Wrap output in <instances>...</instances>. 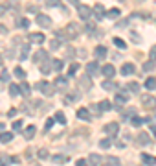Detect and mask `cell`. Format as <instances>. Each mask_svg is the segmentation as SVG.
<instances>
[{"label":"cell","mask_w":156,"mask_h":166,"mask_svg":"<svg viewBox=\"0 0 156 166\" xmlns=\"http://www.w3.org/2000/svg\"><path fill=\"white\" fill-rule=\"evenodd\" d=\"M151 131H153V135H154V139H156V126H151Z\"/></svg>","instance_id":"cell-58"},{"label":"cell","mask_w":156,"mask_h":166,"mask_svg":"<svg viewBox=\"0 0 156 166\" xmlns=\"http://www.w3.org/2000/svg\"><path fill=\"white\" fill-rule=\"evenodd\" d=\"M46 4H48V6H51V7H53V6H57V7H61V4H59V0H46Z\"/></svg>","instance_id":"cell-49"},{"label":"cell","mask_w":156,"mask_h":166,"mask_svg":"<svg viewBox=\"0 0 156 166\" xmlns=\"http://www.w3.org/2000/svg\"><path fill=\"white\" fill-rule=\"evenodd\" d=\"M66 81H68V78H63V76H59V78L55 79V83H57L59 87H64V85H66Z\"/></svg>","instance_id":"cell-42"},{"label":"cell","mask_w":156,"mask_h":166,"mask_svg":"<svg viewBox=\"0 0 156 166\" xmlns=\"http://www.w3.org/2000/svg\"><path fill=\"white\" fill-rule=\"evenodd\" d=\"M28 54H29V44H24V46H22V50H20V59H26V57H28Z\"/></svg>","instance_id":"cell-29"},{"label":"cell","mask_w":156,"mask_h":166,"mask_svg":"<svg viewBox=\"0 0 156 166\" xmlns=\"http://www.w3.org/2000/svg\"><path fill=\"white\" fill-rule=\"evenodd\" d=\"M94 55H96L99 61H103V59L107 57V48H105V46H96V50H94Z\"/></svg>","instance_id":"cell-11"},{"label":"cell","mask_w":156,"mask_h":166,"mask_svg":"<svg viewBox=\"0 0 156 166\" xmlns=\"http://www.w3.org/2000/svg\"><path fill=\"white\" fill-rule=\"evenodd\" d=\"M18 28H28L29 26V20L28 18H18V24H17Z\"/></svg>","instance_id":"cell-40"},{"label":"cell","mask_w":156,"mask_h":166,"mask_svg":"<svg viewBox=\"0 0 156 166\" xmlns=\"http://www.w3.org/2000/svg\"><path fill=\"white\" fill-rule=\"evenodd\" d=\"M9 94H11L13 98H17V96L20 94V87H17V85H9Z\"/></svg>","instance_id":"cell-27"},{"label":"cell","mask_w":156,"mask_h":166,"mask_svg":"<svg viewBox=\"0 0 156 166\" xmlns=\"http://www.w3.org/2000/svg\"><path fill=\"white\" fill-rule=\"evenodd\" d=\"M77 100H79V92H70V94H66L64 103H74V102H77Z\"/></svg>","instance_id":"cell-17"},{"label":"cell","mask_w":156,"mask_h":166,"mask_svg":"<svg viewBox=\"0 0 156 166\" xmlns=\"http://www.w3.org/2000/svg\"><path fill=\"white\" fill-rule=\"evenodd\" d=\"M131 39H132L134 44H140V43H142V39H140V35H138L136 31H131Z\"/></svg>","instance_id":"cell-36"},{"label":"cell","mask_w":156,"mask_h":166,"mask_svg":"<svg viewBox=\"0 0 156 166\" xmlns=\"http://www.w3.org/2000/svg\"><path fill=\"white\" fill-rule=\"evenodd\" d=\"M15 115H17V109H9V113H7V116H9V118H13Z\"/></svg>","instance_id":"cell-53"},{"label":"cell","mask_w":156,"mask_h":166,"mask_svg":"<svg viewBox=\"0 0 156 166\" xmlns=\"http://www.w3.org/2000/svg\"><path fill=\"white\" fill-rule=\"evenodd\" d=\"M11 140H13V133H9V131L0 133V142H2V144H7V142H11Z\"/></svg>","instance_id":"cell-15"},{"label":"cell","mask_w":156,"mask_h":166,"mask_svg":"<svg viewBox=\"0 0 156 166\" xmlns=\"http://www.w3.org/2000/svg\"><path fill=\"white\" fill-rule=\"evenodd\" d=\"M140 157H142V163H143V164H147V166H154L156 164V157L149 155V153H142Z\"/></svg>","instance_id":"cell-10"},{"label":"cell","mask_w":156,"mask_h":166,"mask_svg":"<svg viewBox=\"0 0 156 166\" xmlns=\"http://www.w3.org/2000/svg\"><path fill=\"white\" fill-rule=\"evenodd\" d=\"M94 13H96V17H97V18H101V17L105 15V7H103L101 4H97V6L94 7Z\"/></svg>","instance_id":"cell-21"},{"label":"cell","mask_w":156,"mask_h":166,"mask_svg":"<svg viewBox=\"0 0 156 166\" xmlns=\"http://www.w3.org/2000/svg\"><path fill=\"white\" fill-rule=\"evenodd\" d=\"M51 68H55V72L63 70V61H61V59H53V61H51Z\"/></svg>","instance_id":"cell-26"},{"label":"cell","mask_w":156,"mask_h":166,"mask_svg":"<svg viewBox=\"0 0 156 166\" xmlns=\"http://www.w3.org/2000/svg\"><path fill=\"white\" fill-rule=\"evenodd\" d=\"M15 76H17L18 79H22V78H24V70H22L20 67H17V68H15Z\"/></svg>","instance_id":"cell-44"},{"label":"cell","mask_w":156,"mask_h":166,"mask_svg":"<svg viewBox=\"0 0 156 166\" xmlns=\"http://www.w3.org/2000/svg\"><path fill=\"white\" fill-rule=\"evenodd\" d=\"M35 89H37V91H40L44 96H51V94L55 92L53 83H48V81H39V83L35 85Z\"/></svg>","instance_id":"cell-1"},{"label":"cell","mask_w":156,"mask_h":166,"mask_svg":"<svg viewBox=\"0 0 156 166\" xmlns=\"http://www.w3.org/2000/svg\"><path fill=\"white\" fill-rule=\"evenodd\" d=\"M112 146V140L110 139H103V140H99V148H103V150H108Z\"/></svg>","instance_id":"cell-28"},{"label":"cell","mask_w":156,"mask_h":166,"mask_svg":"<svg viewBox=\"0 0 156 166\" xmlns=\"http://www.w3.org/2000/svg\"><path fill=\"white\" fill-rule=\"evenodd\" d=\"M0 79H2V81H7V79H9V72H7L6 68L0 72Z\"/></svg>","instance_id":"cell-45"},{"label":"cell","mask_w":156,"mask_h":166,"mask_svg":"<svg viewBox=\"0 0 156 166\" xmlns=\"http://www.w3.org/2000/svg\"><path fill=\"white\" fill-rule=\"evenodd\" d=\"M136 72V67L132 65V63H125L123 67H121V74L123 76H131V74H134Z\"/></svg>","instance_id":"cell-9"},{"label":"cell","mask_w":156,"mask_h":166,"mask_svg":"<svg viewBox=\"0 0 156 166\" xmlns=\"http://www.w3.org/2000/svg\"><path fill=\"white\" fill-rule=\"evenodd\" d=\"M101 72H103V76H105L107 79H110V78L116 76V68H114V65H105V67H101Z\"/></svg>","instance_id":"cell-5"},{"label":"cell","mask_w":156,"mask_h":166,"mask_svg":"<svg viewBox=\"0 0 156 166\" xmlns=\"http://www.w3.org/2000/svg\"><path fill=\"white\" fill-rule=\"evenodd\" d=\"M64 33L68 35V39H74V37H77L79 33H81V28L75 24V22H70L68 26H66V30H64Z\"/></svg>","instance_id":"cell-2"},{"label":"cell","mask_w":156,"mask_h":166,"mask_svg":"<svg viewBox=\"0 0 156 166\" xmlns=\"http://www.w3.org/2000/svg\"><path fill=\"white\" fill-rule=\"evenodd\" d=\"M114 44H116L118 48H125V46H127V44H125V41H121L120 37H114Z\"/></svg>","instance_id":"cell-41"},{"label":"cell","mask_w":156,"mask_h":166,"mask_svg":"<svg viewBox=\"0 0 156 166\" xmlns=\"http://www.w3.org/2000/svg\"><path fill=\"white\" fill-rule=\"evenodd\" d=\"M46 54H48V52H44V50H37V52H35V55H33V61H35V63L46 61V57H48Z\"/></svg>","instance_id":"cell-13"},{"label":"cell","mask_w":156,"mask_h":166,"mask_svg":"<svg viewBox=\"0 0 156 166\" xmlns=\"http://www.w3.org/2000/svg\"><path fill=\"white\" fill-rule=\"evenodd\" d=\"M51 159H53V163H57V164H63V163H66V157H64V155H53Z\"/></svg>","instance_id":"cell-35"},{"label":"cell","mask_w":156,"mask_h":166,"mask_svg":"<svg viewBox=\"0 0 156 166\" xmlns=\"http://www.w3.org/2000/svg\"><path fill=\"white\" fill-rule=\"evenodd\" d=\"M0 61H2V57H0Z\"/></svg>","instance_id":"cell-61"},{"label":"cell","mask_w":156,"mask_h":166,"mask_svg":"<svg viewBox=\"0 0 156 166\" xmlns=\"http://www.w3.org/2000/svg\"><path fill=\"white\" fill-rule=\"evenodd\" d=\"M39 157H40V159H48V150H44V148L39 150Z\"/></svg>","instance_id":"cell-46"},{"label":"cell","mask_w":156,"mask_h":166,"mask_svg":"<svg viewBox=\"0 0 156 166\" xmlns=\"http://www.w3.org/2000/svg\"><path fill=\"white\" fill-rule=\"evenodd\" d=\"M28 11H29V13H37V7H35V6H29Z\"/></svg>","instance_id":"cell-54"},{"label":"cell","mask_w":156,"mask_h":166,"mask_svg":"<svg viewBox=\"0 0 156 166\" xmlns=\"http://www.w3.org/2000/svg\"><path fill=\"white\" fill-rule=\"evenodd\" d=\"M107 17H108V18H118V17H120V9H116V7L110 9V11L107 13Z\"/></svg>","instance_id":"cell-33"},{"label":"cell","mask_w":156,"mask_h":166,"mask_svg":"<svg viewBox=\"0 0 156 166\" xmlns=\"http://www.w3.org/2000/svg\"><path fill=\"white\" fill-rule=\"evenodd\" d=\"M77 118H81V120H90V115H88V109H85V107H81V109L77 111Z\"/></svg>","instance_id":"cell-20"},{"label":"cell","mask_w":156,"mask_h":166,"mask_svg":"<svg viewBox=\"0 0 156 166\" xmlns=\"http://www.w3.org/2000/svg\"><path fill=\"white\" fill-rule=\"evenodd\" d=\"M156 59V46H153L151 48V61H154Z\"/></svg>","instance_id":"cell-51"},{"label":"cell","mask_w":156,"mask_h":166,"mask_svg":"<svg viewBox=\"0 0 156 166\" xmlns=\"http://www.w3.org/2000/svg\"><path fill=\"white\" fill-rule=\"evenodd\" d=\"M35 131H37V128L35 126H28L26 128V131H24V139H33V135H35Z\"/></svg>","instance_id":"cell-18"},{"label":"cell","mask_w":156,"mask_h":166,"mask_svg":"<svg viewBox=\"0 0 156 166\" xmlns=\"http://www.w3.org/2000/svg\"><path fill=\"white\" fill-rule=\"evenodd\" d=\"M9 163H11V159L7 155H0V166H7Z\"/></svg>","instance_id":"cell-39"},{"label":"cell","mask_w":156,"mask_h":166,"mask_svg":"<svg viewBox=\"0 0 156 166\" xmlns=\"http://www.w3.org/2000/svg\"><path fill=\"white\" fill-rule=\"evenodd\" d=\"M142 105H143V109L153 111V109H156V98L154 96H151V94L143 96V98H142Z\"/></svg>","instance_id":"cell-3"},{"label":"cell","mask_w":156,"mask_h":166,"mask_svg":"<svg viewBox=\"0 0 156 166\" xmlns=\"http://www.w3.org/2000/svg\"><path fill=\"white\" fill-rule=\"evenodd\" d=\"M143 122H145V118H140V116H132V126H136V128H138V126H142Z\"/></svg>","instance_id":"cell-38"},{"label":"cell","mask_w":156,"mask_h":166,"mask_svg":"<svg viewBox=\"0 0 156 166\" xmlns=\"http://www.w3.org/2000/svg\"><path fill=\"white\" fill-rule=\"evenodd\" d=\"M70 4H74V6H79V0H68Z\"/></svg>","instance_id":"cell-57"},{"label":"cell","mask_w":156,"mask_h":166,"mask_svg":"<svg viewBox=\"0 0 156 166\" xmlns=\"http://www.w3.org/2000/svg\"><path fill=\"white\" fill-rule=\"evenodd\" d=\"M50 46H51V50H57V48H59V46H61V41H55V39H53V41H51V44H50Z\"/></svg>","instance_id":"cell-47"},{"label":"cell","mask_w":156,"mask_h":166,"mask_svg":"<svg viewBox=\"0 0 156 166\" xmlns=\"http://www.w3.org/2000/svg\"><path fill=\"white\" fill-rule=\"evenodd\" d=\"M110 107H112V105H110V102H108V100H103V102L97 105V109H99V111H110Z\"/></svg>","instance_id":"cell-24"},{"label":"cell","mask_w":156,"mask_h":166,"mask_svg":"<svg viewBox=\"0 0 156 166\" xmlns=\"http://www.w3.org/2000/svg\"><path fill=\"white\" fill-rule=\"evenodd\" d=\"M37 24H39L40 28H50V26H51V18H50L48 15H44V13H39V15H37Z\"/></svg>","instance_id":"cell-4"},{"label":"cell","mask_w":156,"mask_h":166,"mask_svg":"<svg viewBox=\"0 0 156 166\" xmlns=\"http://www.w3.org/2000/svg\"><path fill=\"white\" fill-rule=\"evenodd\" d=\"M114 100H116V103H125L127 102V94H116Z\"/></svg>","instance_id":"cell-34"},{"label":"cell","mask_w":156,"mask_h":166,"mask_svg":"<svg viewBox=\"0 0 156 166\" xmlns=\"http://www.w3.org/2000/svg\"><path fill=\"white\" fill-rule=\"evenodd\" d=\"M90 15H92V9L88 6H79V17L81 18H90Z\"/></svg>","instance_id":"cell-12"},{"label":"cell","mask_w":156,"mask_h":166,"mask_svg":"<svg viewBox=\"0 0 156 166\" xmlns=\"http://www.w3.org/2000/svg\"><path fill=\"white\" fill-rule=\"evenodd\" d=\"M136 2H142V0H136Z\"/></svg>","instance_id":"cell-60"},{"label":"cell","mask_w":156,"mask_h":166,"mask_svg":"<svg viewBox=\"0 0 156 166\" xmlns=\"http://www.w3.org/2000/svg\"><path fill=\"white\" fill-rule=\"evenodd\" d=\"M55 120H57L59 124H63V126L66 124V118H64V115H63L61 111H57V113H55Z\"/></svg>","instance_id":"cell-32"},{"label":"cell","mask_w":156,"mask_h":166,"mask_svg":"<svg viewBox=\"0 0 156 166\" xmlns=\"http://www.w3.org/2000/svg\"><path fill=\"white\" fill-rule=\"evenodd\" d=\"M99 163H101V157H99L97 153H92V155L88 157V164L90 166H99Z\"/></svg>","instance_id":"cell-16"},{"label":"cell","mask_w":156,"mask_h":166,"mask_svg":"<svg viewBox=\"0 0 156 166\" xmlns=\"http://www.w3.org/2000/svg\"><path fill=\"white\" fill-rule=\"evenodd\" d=\"M40 72H42V74H50V72H51V67H50L48 63H44V65L40 67Z\"/></svg>","instance_id":"cell-43"},{"label":"cell","mask_w":156,"mask_h":166,"mask_svg":"<svg viewBox=\"0 0 156 166\" xmlns=\"http://www.w3.org/2000/svg\"><path fill=\"white\" fill-rule=\"evenodd\" d=\"M20 92H22V94H26V96H29V92H31V87H29L26 81H22V83H20Z\"/></svg>","instance_id":"cell-23"},{"label":"cell","mask_w":156,"mask_h":166,"mask_svg":"<svg viewBox=\"0 0 156 166\" xmlns=\"http://www.w3.org/2000/svg\"><path fill=\"white\" fill-rule=\"evenodd\" d=\"M143 85H145L147 89H151V91H153V89H156V79H154V78H147Z\"/></svg>","instance_id":"cell-25"},{"label":"cell","mask_w":156,"mask_h":166,"mask_svg":"<svg viewBox=\"0 0 156 166\" xmlns=\"http://www.w3.org/2000/svg\"><path fill=\"white\" fill-rule=\"evenodd\" d=\"M20 128H22V122H20V120H17V122L13 124V129H15V131H20Z\"/></svg>","instance_id":"cell-50"},{"label":"cell","mask_w":156,"mask_h":166,"mask_svg":"<svg viewBox=\"0 0 156 166\" xmlns=\"http://www.w3.org/2000/svg\"><path fill=\"white\" fill-rule=\"evenodd\" d=\"M138 142L145 146V144H151V139H149V135H147V133H143V131H142V133H138Z\"/></svg>","instance_id":"cell-19"},{"label":"cell","mask_w":156,"mask_h":166,"mask_svg":"<svg viewBox=\"0 0 156 166\" xmlns=\"http://www.w3.org/2000/svg\"><path fill=\"white\" fill-rule=\"evenodd\" d=\"M118 131H120V126H118L116 122H110V124H107V126H105V133H107V135H110V137H116V135H118Z\"/></svg>","instance_id":"cell-6"},{"label":"cell","mask_w":156,"mask_h":166,"mask_svg":"<svg viewBox=\"0 0 156 166\" xmlns=\"http://www.w3.org/2000/svg\"><path fill=\"white\" fill-rule=\"evenodd\" d=\"M4 128H6V126H4V124H0V133H4Z\"/></svg>","instance_id":"cell-59"},{"label":"cell","mask_w":156,"mask_h":166,"mask_svg":"<svg viewBox=\"0 0 156 166\" xmlns=\"http://www.w3.org/2000/svg\"><path fill=\"white\" fill-rule=\"evenodd\" d=\"M86 74H88V76H96V74H99V63H97V61L88 63V65H86Z\"/></svg>","instance_id":"cell-7"},{"label":"cell","mask_w":156,"mask_h":166,"mask_svg":"<svg viewBox=\"0 0 156 166\" xmlns=\"http://www.w3.org/2000/svg\"><path fill=\"white\" fill-rule=\"evenodd\" d=\"M0 33H7V28H6V26H2V24H0Z\"/></svg>","instance_id":"cell-55"},{"label":"cell","mask_w":156,"mask_h":166,"mask_svg":"<svg viewBox=\"0 0 156 166\" xmlns=\"http://www.w3.org/2000/svg\"><path fill=\"white\" fill-rule=\"evenodd\" d=\"M53 122H55V118H48V120H46V124H44V126H46V129H51Z\"/></svg>","instance_id":"cell-48"},{"label":"cell","mask_w":156,"mask_h":166,"mask_svg":"<svg viewBox=\"0 0 156 166\" xmlns=\"http://www.w3.org/2000/svg\"><path fill=\"white\" fill-rule=\"evenodd\" d=\"M143 70H145V72L154 70V61H145V63H143Z\"/></svg>","instance_id":"cell-30"},{"label":"cell","mask_w":156,"mask_h":166,"mask_svg":"<svg viewBox=\"0 0 156 166\" xmlns=\"http://www.w3.org/2000/svg\"><path fill=\"white\" fill-rule=\"evenodd\" d=\"M103 89L105 91H114L116 89V83H112V79H105L103 81Z\"/></svg>","instance_id":"cell-22"},{"label":"cell","mask_w":156,"mask_h":166,"mask_svg":"<svg viewBox=\"0 0 156 166\" xmlns=\"http://www.w3.org/2000/svg\"><path fill=\"white\" fill-rule=\"evenodd\" d=\"M127 89H129L131 92H138V91H140V85H138L136 81H131V83L127 85Z\"/></svg>","instance_id":"cell-31"},{"label":"cell","mask_w":156,"mask_h":166,"mask_svg":"<svg viewBox=\"0 0 156 166\" xmlns=\"http://www.w3.org/2000/svg\"><path fill=\"white\" fill-rule=\"evenodd\" d=\"M44 39H46V37H44L42 33H29V41H31V43H39V44H42Z\"/></svg>","instance_id":"cell-14"},{"label":"cell","mask_w":156,"mask_h":166,"mask_svg":"<svg viewBox=\"0 0 156 166\" xmlns=\"http://www.w3.org/2000/svg\"><path fill=\"white\" fill-rule=\"evenodd\" d=\"M92 87V83H90V76L86 74V76H81L79 78V89H85V91H88Z\"/></svg>","instance_id":"cell-8"},{"label":"cell","mask_w":156,"mask_h":166,"mask_svg":"<svg viewBox=\"0 0 156 166\" xmlns=\"http://www.w3.org/2000/svg\"><path fill=\"white\" fill-rule=\"evenodd\" d=\"M77 68H79V65H77V63H72L70 68H68V76H74V74L77 72Z\"/></svg>","instance_id":"cell-37"},{"label":"cell","mask_w":156,"mask_h":166,"mask_svg":"<svg viewBox=\"0 0 156 166\" xmlns=\"http://www.w3.org/2000/svg\"><path fill=\"white\" fill-rule=\"evenodd\" d=\"M75 166H90V164H88L86 161H83V159H81V161H77V163H75Z\"/></svg>","instance_id":"cell-52"},{"label":"cell","mask_w":156,"mask_h":166,"mask_svg":"<svg viewBox=\"0 0 156 166\" xmlns=\"http://www.w3.org/2000/svg\"><path fill=\"white\" fill-rule=\"evenodd\" d=\"M4 13H6V7H4V6H2V4H0V17H2V15H4Z\"/></svg>","instance_id":"cell-56"}]
</instances>
